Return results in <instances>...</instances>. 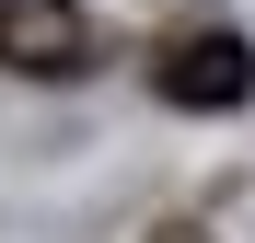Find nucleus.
Wrapping results in <instances>:
<instances>
[{
  "label": "nucleus",
  "mask_w": 255,
  "mask_h": 243,
  "mask_svg": "<svg viewBox=\"0 0 255 243\" xmlns=\"http://www.w3.org/2000/svg\"><path fill=\"white\" fill-rule=\"evenodd\" d=\"M151 93L186 104V116H232L255 93V47H244V35H174V47L151 58Z\"/></svg>",
  "instance_id": "f257e3e1"
},
{
  "label": "nucleus",
  "mask_w": 255,
  "mask_h": 243,
  "mask_svg": "<svg viewBox=\"0 0 255 243\" xmlns=\"http://www.w3.org/2000/svg\"><path fill=\"white\" fill-rule=\"evenodd\" d=\"M0 70H23V81H81V70H93L81 0H0Z\"/></svg>",
  "instance_id": "f03ea898"
},
{
  "label": "nucleus",
  "mask_w": 255,
  "mask_h": 243,
  "mask_svg": "<svg viewBox=\"0 0 255 243\" xmlns=\"http://www.w3.org/2000/svg\"><path fill=\"white\" fill-rule=\"evenodd\" d=\"M151 243H209V232H151Z\"/></svg>",
  "instance_id": "7ed1b4c3"
}]
</instances>
